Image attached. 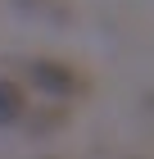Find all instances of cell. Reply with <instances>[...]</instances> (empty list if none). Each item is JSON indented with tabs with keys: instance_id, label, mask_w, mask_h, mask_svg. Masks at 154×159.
I'll return each mask as SVG.
<instances>
[{
	"instance_id": "cell-1",
	"label": "cell",
	"mask_w": 154,
	"mask_h": 159,
	"mask_svg": "<svg viewBox=\"0 0 154 159\" xmlns=\"http://www.w3.org/2000/svg\"><path fill=\"white\" fill-rule=\"evenodd\" d=\"M27 77H32L41 91H50V96H86V91H91L86 73L73 68V64H64V59H32L27 64Z\"/></svg>"
},
{
	"instance_id": "cell-2",
	"label": "cell",
	"mask_w": 154,
	"mask_h": 159,
	"mask_svg": "<svg viewBox=\"0 0 154 159\" xmlns=\"http://www.w3.org/2000/svg\"><path fill=\"white\" fill-rule=\"evenodd\" d=\"M27 118V96L23 86L9 82V77H0V127H14V123Z\"/></svg>"
},
{
	"instance_id": "cell-3",
	"label": "cell",
	"mask_w": 154,
	"mask_h": 159,
	"mask_svg": "<svg viewBox=\"0 0 154 159\" xmlns=\"http://www.w3.org/2000/svg\"><path fill=\"white\" fill-rule=\"evenodd\" d=\"M64 123H68V109H64V105H50V109H36L32 118H27V132L46 136V132H59Z\"/></svg>"
},
{
	"instance_id": "cell-4",
	"label": "cell",
	"mask_w": 154,
	"mask_h": 159,
	"mask_svg": "<svg viewBox=\"0 0 154 159\" xmlns=\"http://www.w3.org/2000/svg\"><path fill=\"white\" fill-rule=\"evenodd\" d=\"M23 9H41V5H50V0H18Z\"/></svg>"
}]
</instances>
